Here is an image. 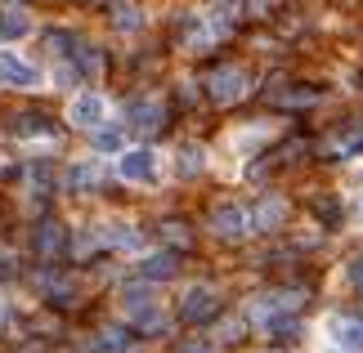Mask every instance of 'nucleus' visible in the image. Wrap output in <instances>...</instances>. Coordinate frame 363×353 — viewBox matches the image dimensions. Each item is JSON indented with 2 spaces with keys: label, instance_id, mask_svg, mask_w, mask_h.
Listing matches in <instances>:
<instances>
[{
  "label": "nucleus",
  "instance_id": "nucleus-8",
  "mask_svg": "<svg viewBox=\"0 0 363 353\" xmlns=\"http://www.w3.org/2000/svg\"><path fill=\"white\" fill-rule=\"evenodd\" d=\"M251 228V219H247V210L242 206H233V202H220L211 210V233L216 237H225V242H238V237H247Z\"/></svg>",
  "mask_w": 363,
  "mask_h": 353
},
{
  "label": "nucleus",
  "instance_id": "nucleus-20",
  "mask_svg": "<svg viewBox=\"0 0 363 353\" xmlns=\"http://www.w3.org/2000/svg\"><path fill=\"white\" fill-rule=\"evenodd\" d=\"M345 282H350L354 291H363V250H359L350 264H345Z\"/></svg>",
  "mask_w": 363,
  "mask_h": 353
},
{
  "label": "nucleus",
  "instance_id": "nucleus-19",
  "mask_svg": "<svg viewBox=\"0 0 363 353\" xmlns=\"http://www.w3.org/2000/svg\"><path fill=\"white\" fill-rule=\"evenodd\" d=\"M125 349H130V335H125V331H104V353H125Z\"/></svg>",
  "mask_w": 363,
  "mask_h": 353
},
{
  "label": "nucleus",
  "instance_id": "nucleus-7",
  "mask_svg": "<svg viewBox=\"0 0 363 353\" xmlns=\"http://www.w3.org/2000/svg\"><path fill=\"white\" fill-rule=\"evenodd\" d=\"M0 86H9V90H36L40 86V72L27 59H18L13 50H0Z\"/></svg>",
  "mask_w": 363,
  "mask_h": 353
},
{
  "label": "nucleus",
  "instance_id": "nucleus-12",
  "mask_svg": "<svg viewBox=\"0 0 363 353\" xmlns=\"http://www.w3.org/2000/svg\"><path fill=\"white\" fill-rule=\"evenodd\" d=\"M139 277L144 282H171L175 277V255H166V250L162 255H144L139 260Z\"/></svg>",
  "mask_w": 363,
  "mask_h": 353
},
{
  "label": "nucleus",
  "instance_id": "nucleus-4",
  "mask_svg": "<svg viewBox=\"0 0 363 353\" xmlns=\"http://www.w3.org/2000/svg\"><path fill=\"white\" fill-rule=\"evenodd\" d=\"M67 121L81 125V130H99V125L108 121V98L94 94V90L72 94V103H67Z\"/></svg>",
  "mask_w": 363,
  "mask_h": 353
},
{
  "label": "nucleus",
  "instance_id": "nucleus-13",
  "mask_svg": "<svg viewBox=\"0 0 363 353\" xmlns=\"http://www.w3.org/2000/svg\"><path fill=\"white\" fill-rule=\"evenodd\" d=\"M283 219H287V202H283V197H264V202H260V210H256V219H251V224L269 233V228H278Z\"/></svg>",
  "mask_w": 363,
  "mask_h": 353
},
{
  "label": "nucleus",
  "instance_id": "nucleus-5",
  "mask_svg": "<svg viewBox=\"0 0 363 353\" xmlns=\"http://www.w3.org/2000/svg\"><path fill=\"white\" fill-rule=\"evenodd\" d=\"M121 308L130 313V322H139V327H148V331H157L162 322H166L148 287H125V291H121Z\"/></svg>",
  "mask_w": 363,
  "mask_h": 353
},
{
  "label": "nucleus",
  "instance_id": "nucleus-21",
  "mask_svg": "<svg viewBox=\"0 0 363 353\" xmlns=\"http://www.w3.org/2000/svg\"><path fill=\"white\" fill-rule=\"evenodd\" d=\"M166 237H171V242H179V246H184V242H189V233H184V224H166Z\"/></svg>",
  "mask_w": 363,
  "mask_h": 353
},
{
  "label": "nucleus",
  "instance_id": "nucleus-14",
  "mask_svg": "<svg viewBox=\"0 0 363 353\" xmlns=\"http://www.w3.org/2000/svg\"><path fill=\"white\" fill-rule=\"evenodd\" d=\"M175 170L184 175V179H193V175H202V170H206V148H198V144L179 148V152H175Z\"/></svg>",
  "mask_w": 363,
  "mask_h": 353
},
{
  "label": "nucleus",
  "instance_id": "nucleus-11",
  "mask_svg": "<svg viewBox=\"0 0 363 353\" xmlns=\"http://www.w3.org/2000/svg\"><path fill=\"white\" fill-rule=\"evenodd\" d=\"M23 36H32V18L23 9H0V45H13Z\"/></svg>",
  "mask_w": 363,
  "mask_h": 353
},
{
  "label": "nucleus",
  "instance_id": "nucleus-2",
  "mask_svg": "<svg viewBox=\"0 0 363 353\" xmlns=\"http://www.w3.org/2000/svg\"><path fill=\"white\" fill-rule=\"evenodd\" d=\"M206 90H211L216 103H238V98H247L251 90V76H247V67H216L211 81H206Z\"/></svg>",
  "mask_w": 363,
  "mask_h": 353
},
{
  "label": "nucleus",
  "instance_id": "nucleus-10",
  "mask_svg": "<svg viewBox=\"0 0 363 353\" xmlns=\"http://www.w3.org/2000/svg\"><path fill=\"white\" fill-rule=\"evenodd\" d=\"M125 117H130L135 130H157L162 125V98H152V94L130 98V103H125Z\"/></svg>",
  "mask_w": 363,
  "mask_h": 353
},
{
  "label": "nucleus",
  "instance_id": "nucleus-6",
  "mask_svg": "<svg viewBox=\"0 0 363 353\" xmlns=\"http://www.w3.org/2000/svg\"><path fill=\"white\" fill-rule=\"evenodd\" d=\"M216 313H220V295H216V287H206V282L189 287L184 300H179V318L184 322H211Z\"/></svg>",
  "mask_w": 363,
  "mask_h": 353
},
{
  "label": "nucleus",
  "instance_id": "nucleus-18",
  "mask_svg": "<svg viewBox=\"0 0 363 353\" xmlns=\"http://www.w3.org/2000/svg\"><path fill=\"white\" fill-rule=\"evenodd\" d=\"M139 27H144V13H139L135 5L117 9V32H139Z\"/></svg>",
  "mask_w": 363,
  "mask_h": 353
},
{
  "label": "nucleus",
  "instance_id": "nucleus-22",
  "mask_svg": "<svg viewBox=\"0 0 363 353\" xmlns=\"http://www.w3.org/2000/svg\"><path fill=\"white\" fill-rule=\"evenodd\" d=\"M184 353H211V345H202V340H193V345H184Z\"/></svg>",
  "mask_w": 363,
  "mask_h": 353
},
{
  "label": "nucleus",
  "instance_id": "nucleus-16",
  "mask_svg": "<svg viewBox=\"0 0 363 353\" xmlns=\"http://www.w3.org/2000/svg\"><path fill=\"white\" fill-rule=\"evenodd\" d=\"M59 242H63V228L59 224H45V228H40V255H54V250H59Z\"/></svg>",
  "mask_w": 363,
  "mask_h": 353
},
{
  "label": "nucleus",
  "instance_id": "nucleus-3",
  "mask_svg": "<svg viewBox=\"0 0 363 353\" xmlns=\"http://www.w3.org/2000/svg\"><path fill=\"white\" fill-rule=\"evenodd\" d=\"M328 345L341 353H363V313H332L328 318Z\"/></svg>",
  "mask_w": 363,
  "mask_h": 353
},
{
  "label": "nucleus",
  "instance_id": "nucleus-15",
  "mask_svg": "<svg viewBox=\"0 0 363 353\" xmlns=\"http://www.w3.org/2000/svg\"><path fill=\"white\" fill-rule=\"evenodd\" d=\"M121 148H125L121 130H108V125H99V130H94V152H121Z\"/></svg>",
  "mask_w": 363,
  "mask_h": 353
},
{
  "label": "nucleus",
  "instance_id": "nucleus-17",
  "mask_svg": "<svg viewBox=\"0 0 363 353\" xmlns=\"http://www.w3.org/2000/svg\"><path fill=\"white\" fill-rule=\"evenodd\" d=\"M13 134H45V117H32V112L13 117Z\"/></svg>",
  "mask_w": 363,
  "mask_h": 353
},
{
  "label": "nucleus",
  "instance_id": "nucleus-24",
  "mask_svg": "<svg viewBox=\"0 0 363 353\" xmlns=\"http://www.w3.org/2000/svg\"><path fill=\"white\" fill-rule=\"evenodd\" d=\"M359 144H363V130H359Z\"/></svg>",
  "mask_w": 363,
  "mask_h": 353
},
{
  "label": "nucleus",
  "instance_id": "nucleus-1",
  "mask_svg": "<svg viewBox=\"0 0 363 353\" xmlns=\"http://www.w3.org/2000/svg\"><path fill=\"white\" fill-rule=\"evenodd\" d=\"M117 175L125 183H135V188H152V183H162V152L157 148H121Z\"/></svg>",
  "mask_w": 363,
  "mask_h": 353
},
{
  "label": "nucleus",
  "instance_id": "nucleus-23",
  "mask_svg": "<svg viewBox=\"0 0 363 353\" xmlns=\"http://www.w3.org/2000/svg\"><path fill=\"white\" fill-rule=\"evenodd\" d=\"M359 224H363V192H359Z\"/></svg>",
  "mask_w": 363,
  "mask_h": 353
},
{
  "label": "nucleus",
  "instance_id": "nucleus-9",
  "mask_svg": "<svg viewBox=\"0 0 363 353\" xmlns=\"http://www.w3.org/2000/svg\"><path fill=\"white\" fill-rule=\"evenodd\" d=\"M99 183H104V166L94 161V157L72 161V166H67V175H63V188L67 192H90V188H99Z\"/></svg>",
  "mask_w": 363,
  "mask_h": 353
}]
</instances>
